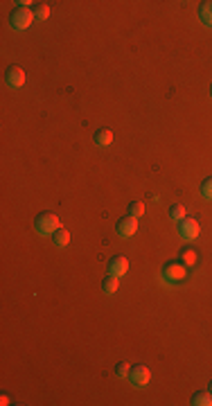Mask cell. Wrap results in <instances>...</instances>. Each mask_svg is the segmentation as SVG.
Wrapping results in <instances>:
<instances>
[{"label": "cell", "instance_id": "cell-19", "mask_svg": "<svg viewBox=\"0 0 212 406\" xmlns=\"http://www.w3.org/2000/svg\"><path fill=\"white\" fill-rule=\"evenodd\" d=\"M129 370H131V366H129L127 361H120V364L115 366V375L117 377H129Z\"/></svg>", "mask_w": 212, "mask_h": 406}, {"label": "cell", "instance_id": "cell-12", "mask_svg": "<svg viewBox=\"0 0 212 406\" xmlns=\"http://www.w3.org/2000/svg\"><path fill=\"white\" fill-rule=\"evenodd\" d=\"M50 240L57 244L59 248H66L68 244H70V232H68L66 228H59V230H54V235L50 237Z\"/></svg>", "mask_w": 212, "mask_h": 406}, {"label": "cell", "instance_id": "cell-6", "mask_svg": "<svg viewBox=\"0 0 212 406\" xmlns=\"http://www.w3.org/2000/svg\"><path fill=\"white\" fill-rule=\"evenodd\" d=\"M138 217H133V214H124L122 219L115 224V232L120 237H133L135 232H138Z\"/></svg>", "mask_w": 212, "mask_h": 406}, {"label": "cell", "instance_id": "cell-15", "mask_svg": "<svg viewBox=\"0 0 212 406\" xmlns=\"http://www.w3.org/2000/svg\"><path fill=\"white\" fill-rule=\"evenodd\" d=\"M181 257H183V264H197V259H199V253L194 251V248H190V246H185L181 251Z\"/></svg>", "mask_w": 212, "mask_h": 406}, {"label": "cell", "instance_id": "cell-18", "mask_svg": "<svg viewBox=\"0 0 212 406\" xmlns=\"http://www.w3.org/2000/svg\"><path fill=\"white\" fill-rule=\"evenodd\" d=\"M201 194H203V199H210L212 201V176L203 178V183H201Z\"/></svg>", "mask_w": 212, "mask_h": 406}, {"label": "cell", "instance_id": "cell-11", "mask_svg": "<svg viewBox=\"0 0 212 406\" xmlns=\"http://www.w3.org/2000/svg\"><path fill=\"white\" fill-rule=\"evenodd\" d=\"M111 142H113V131H111V129H100V131H95V145H97V147H108Z\"/></svg>", "mask_w": 212, "mask_h": 406}, {"label": "cell", "instance_id": "cell-3", "mask_svg": "<svg viewBox=\"0 0 212 406\" xmlns=\"http://www.w3.org/2000/svg\"><path fill=\"white\" fill-rule=\"evenodd\" d=\"M32 20H34V12L25 9V7H16L14 12L9 14V25H12V30H18V32L27 30V27L32 25Z\"/></svg>", "mask_w": 212, "mask_h": 406}, {"label": "cell", "instance_id": "cell-7", "mask_svg": "<svg viewBox=\"0 0 212 406\" xmlns=\"http://www.w3.org/2000/svg\"><path fill=\"white\" fill-rule=\"evenodd\" d=\"M127 271H129V259L124 257V255H113V257L106 262V273H108V275L122 278V275H127Z\"/></svg>", "mask_w": 212, "mask_h": 406}, {"label": "cell", "instance_id": "cell-5", "mask_svg": "<svg viewBox=\"0 0 212 406\" xmlns=\"http://www.w3.org/2000/svg\"><path fill=\"white\" fill-rule=\"evenodd\" d=\"M199 232H201V226L194 217H185V219L178 221V235H181L183 240H187V242L197 240Z\"/></svg>", "mask_w": 212, "mask_h": 406}, {"label": "cell", "instance_id": "cell-8", "mask_svg": "<svg viewBox=\"0 0 212 406\" xmlns=\"http://www.w3.org/2000/svg\"><path fill=\"white\" fill-rule=\"evenodd\" d=\"M5 84H7L9 88H20V86L25 84V70L20 66H9L5 70Z\"/></svg>", "mask_w": 212, "mask_h": 406}, {"label": "cell", "instance_id": "cell-10", "mask_svg": "<svg viewBox=\"0 0 212 406\" xmlns=\"http://www.w3.org/2000/svg\"><path fill=\"white\" fill-rule=\"evenodd\" d=\"M192 404L194 406H212V395L208 393V388H205V391H194Z\"/></svg>", "mask_w": 212, "mask_h": 406}, {"label": "cell", "instance_id": "cell-20", "mask_svg": "<svg viewBox=\"0 0 212 406\" xmlns=\"http://www.w3.org/2000/svg\"><path fill=\"white\" fill-rule=\"evenodd\" d=\"M16 5H18V7H25V9H30V0H20V3H16Z\"/></svg>", "mask_w": 212, "mask_h": 406}, {"label": "cell", "instance_id": "cell-21", "mask_svg": "<svg viewBox=\"0 0 212 406\" xmlns=\"http://www.w3.org/2000/svg\"><path fill=\"white\" fill-rule=\"evenodd\" d=\"M0 404H3V406L9 404V397H7V395H3V397H0Z\"/></svg>", "mask_w": 212, "mask_h": 406}, {"label": "cell", "instance_id": "cell-22", "mask_svg": "<svg viewBox=\"0 0 212 406\" xmlns=\"http://www.w3.org/2000/svg\"><path fill=\"white\" fill-rule=\"evenodd\" d=\"M208 393H210V395H212V381H210V384H208Z\"/></svg>", "mask_w": 212, "mask_h": 406}, {"label": "cell", "instance_id": "cell-13", "mask_svg": "<svg viewBox=\"0 0 212 406\" xmlns=\"http://www.w3.org/2000/svg\"><path fill=\"white\" fill-rule=\"evenodd\" d=\"M117 282H120V278H115V275H104V280H102V291L113 296L117 291Z\"/></svg>", "mask_w": 212, "mask_h": 406}, {"label": "cell", "instance_id": "cell-9", "mask_svg": "<svg viewBox=\"0 0 212 406\" xmlns=\"http://www.w3.org/2000/svg\"><path fill=\"white\" fill-rule=\"evenodd\" d=\"M199 18L205 27H212V3L210 0H203L199 5Z\"/></svg>", "mask_w": 212, "mask_h": 406}, {"label": "cell", "instance_id": "cell-2", "mask_svg": "<svg viewBox=\"0 0 212 406\" xmlns=\"http://www.w3.org/2000/svg\"><path fill=\"white\" fill-rule=\"evenodd\" d=\"M160 275H162V280H165V282L176 284V282H183V280L187 278V269H185V264L178 262V259H170V262L162 264Z\"/></svg>", "mask_w": 212, "mask_h": 406}, {"label": "cell", "instance_id": "cell-14", "mask_svg": "<svg viewBox=\"0 0 212 406\" xmlns=\"http://www.w3.org/2000/svg\"><path fill=\"white\" fill-rule=\"evenodd\" d=\"M32 12H34L36 20H48V18H50V7H48L45 3H36L34 7H32Z\"/></svg>", "mask_w": 212, "mask_h": 406}, {"label": "cell", "instance_id": "cell-16", "mask_svg": "<svg viewBox=\"0 0 212 406\" xmlns=\"http://www.w3.org/2000/svg\"><path fill=\"white\" fill-rule=\"evenodd\" d=\"M170 219H172V221H181V219H185V208H183L181 203H174L172 208H170Z\"/></svg>", "mask_w": 212, "mask_h": 406}, {"label": "cell", "instance_id": "cell-17", "mask_svg": "<svg viewBox=\"0 0 212 406\" xmlns=\"http://www.w3.org/2000/svg\"><path fill=\"white\" fill-rule=\"evenodd\" d=\"M129 214H133V217H143L145 214V203L143 201H131L129 203Z\"/></svg>", "mask_w": 212, "mask_h": 406}, {"label": "cell", "instance_id": "cell-4", "mask_svg": "<svg viewBox=\"0 0 212 406\" xmlns=\"http://www.w3.org/2000/svg\"><path fill=\"white\" fill-rule=\"evenodd\" d=\"M127 379H129V384H131L133 388H147V386H149V381H151V372H149V368H147V366L138 364V366H131Z\"/></svg>", "mask_w": 212, "mask_h": 406}, {"label": "cell", "instance_id": "cell-1", "mask_svg": "<svg viewBox=\"0 0 212 406\" xmlns=\"http://www.w3.org/2000/svg\"><path fill=\"white\" fill-rule=\"evenodd\" d=\"M34 228H36V232H39V235H43V237H52L54 230L61 228V221H59V217L54 214V212L45 210V212H39V214H36Z\"/></svg>", "mask_w": 212, "mask_h": 406}, {"label": "cell", "instance_id": "cell-23", "mask_svg": "<svg viewBox=\"0 0 212 406\" xmlns=\"http://www.w3.org/2000/svg\"><path fill=\"white\" fill-rule=\"evenodd\" d=\"M210 95H212V86H210Z\"/></svg>", "mask_w": 212, "mask_h": 406}]
</instances>
